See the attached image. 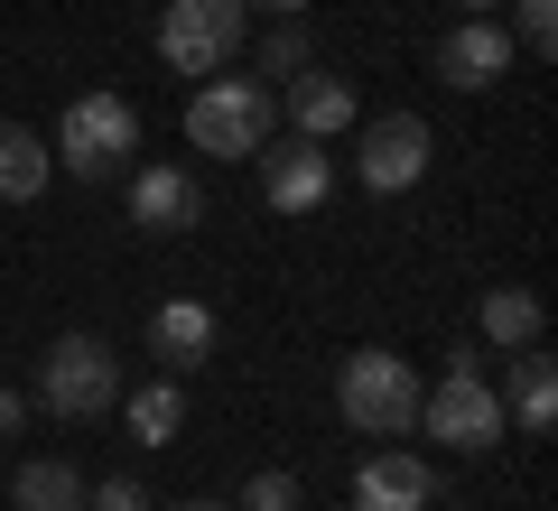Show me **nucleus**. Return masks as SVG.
Instances as JSON below:
<instances>
[{
	"instance_id": "1",
	"label": "nucleus",
	"mask_w": 558,
	"mask_h": 511,
	"mask_svg": "<svg viewBox=\"0 0 558 511\" xmlns=\"http://www.w3.org/2000/svg\"><path fill=\"white\" fill-rule=\"evenodd\" d=\"M336 410H344V428H363V437H410L418 428V373L391 344H363V354L336 363Z\"/></svg>"
},
{
	"instance_id": "2",
	"label": "nucleus",
	"mask_w": 558,
	"mask_h": 511,
	"mask_svg": "<svg viewBox=\"0 0 558 511\" xmlns=\"http://www.w3.org/2000/svg\"><path fill=\"white\" fill-rule=\"evenodd\" d=\"M270 121H279V94L252 75H223L205 84L196 102H186V139H196L205 158H260L270 149Z\"/></svg>"
},
{
	"instance_id": "3",
	"label": "nucleus",
	"mask_w": 558,
	"mask_h": 511,
	"mask_svg": "<svg viewBox=\"0 0 558 511\" xmlns=\"http://www.w3.org/2000/svg\"><path fill=\"white\" fill-rule=\"evenodd\" d=\"M242 38H252L242 0H168L159 10V65L168 75H223Z\"/></svg>"
},
{
	"instance_id": "4",
	"label": "nucleus",
	"mask_w": 558,
	"mask_h": 511,
	"mask_svg": "<svg viewBox=\"0 0 558 511\" xmlns=\"http://www.w3.org/2000/svg\"><path fill=\"white\" fill-rule=\"evenodd\" d=\"M38 400L57 418H102L121 400V354L102 344V334H57L38 363Z\"/></svg>"
},
{
	"instance_id": "5",
	"label": "nucleus",
	"mask_w": 558,
	"mask_h": 511,
	"mask_svg": "<svg viewBox=\"0 0 558 511\" xmlns=\"http://www.w3.org/2000/svg\"><path fill=\"white\" fill-rule=\"evenodd\" d=\"M131 149H140V112L121 94H75L65 102V131H57V158L75 168V178H121L131 168Z\"/></svg>"
},
{
	"instance_id": "6",
	"label": "nucleus",
	"mask_w": 558,
	"mask_h": 511,
	"mask_svg": "<svg viewBox=\"0 0 558 511\" xmlns=\"http://www.w3.org/2000/svg\"><path fill=\"white\" fill-rule=\"evenodd\" d=\"M428 158H438V139H428L418 112H381V121L354 131V178L373 186V196H410V186L428 178Z\"/></svg>"
},
{
	"instance_id": "7",
	"label": "nucleus",
	"mask_w": 558,
	"mask_h": 511,
	"mask_svg": "<svg viewBox=\"0 0 558 511\" xmlns=\"http://www.w3.org/2000/svg\"><path fill=\"white\" fill-rule=\"evenodd\" d=\"M418 428L457 455H484V447H502V400L484 391V373H447L438 391H418Z\"/></svg>"
},
{
	"instance_id": "8",
	"label": "nucleus",
	"mask_w": 558,
	"mask_h": 511,
	"mask_svg": "<svg viewBox=\"0 0 558 511\" xmlns=\"http://www.w3.org/2000/svg\"><path fill=\"white\" fill-rule=\"evenodd\" d=\"M260 196H270V215H317V205L336 196V158H326V139L260 149Z\"/></svg>"
},
{
	"instance_id": "9",
	"label": "nucleus",
	"mask_w": 558,
	"mask_h": 511,
	"mask_svg": "<svg viewBox=\"0 0 558 511\" xmlns=\"http://www.w3.org/2000/svg\"><path fill=\"white\" fill-rule=\"evenodd\" d=\"M215 307L205 297H168V307H149V354H159V373H205V354H215Z\"/></svg>"
},
{
	"instance_id": "10",
	"label": "nucleus",
	"mask_w": 558,
	"mask_h": 511,
	"mask_svg": "<svg viewBox=\"0 0 558 511\" xmlns=\"http://www.w3.org/2000/svg\"><path fill=\"white\" fill-rule=\"evenodd\" d=\"M131 223L140 233H186V223H205V196H196V178L186 168H131Z\"/></svg>"
},
{
	"instance_id": "11",
	"label": "nucleus",
	"mask_w": 558,
	"mask_h": 511,
	"mask_svg": "<svg viewBox=\"0 0 558 511\" xmlns=\"http://www.w3.org/2000/svg\"><path fill=\"white\" fill-rule=\"evenodd\" d=\"M438 75L457 84V94H484V84H502V75H512V38H502L494 20L447 28V38H438Z\"/></svg>"
},
{
	"instance_id": "12",
	"label": "nucleus",
	"mask_w": 558,
	"mask_h": 511,
	"mask_svg": "<svg viewBox=\"0 0 558 511\" xmlns=\"http://www.w3.org/2000/svg\"><path fill=\"white\" fill-rule=\"evenodd\" d=\"M428 492L438 484H428V465H418L410 447H381L373 465L354 474V511H428Z\"/></svg>"
},
{
	"instance_id": "13",
	"label": "nucleus",
	"mask_w": 558,
	"mask_h": 511,
	"mask_svg": "<svg viewBox=\"0 0 558 511\" xmlns=\"http://www.w3.org/2000/svg\"><path fill=\"white\" fill-rule=\"evenodd\" d=\"M289 121H299V139H336V131H354V84H336V75H299V84H289Z\"/></svg>"
},
{
	"instance_id": "14",
	"label": "nucleus",
	"mask_w": 558,
	"mask_h": 511,
	"mask_svg": "<svg viewBox=\"0 0 558 511\" xmlns=\"http://www.w3.org/2000/svg\"><path fill=\"white\" fill-rule=\"evenodd\" d=\"M47 168H57V149L28 121H0V205H28L47 186Z\"/></svg>"
},
{
	"instance_id": "15",
	"label": "nucleus",
	"mask_w": 558,
	"mask_h": 511,
	"mask_svg": "<svg viewBox=\"0 0 558 511\" xmlns=\"http://www.w3.org/2000/svg\"><path fill=\"white\" fill-rule=\"evenodd\" d=\"M10 502L20 511H84V474L65 465V455H28V465L10 474Z\"/></svg>"
},
{
	"instance_id": "16",
	"label": "nucleus",
	"mask_w": 558,
	"mask_h": 511,
	"mask_svg": "<svg viewBox=\"0 0 558 511\" xmlns=\"http://www.w3.org/2000/svg\"><path fill=\"white\" fill-rule=\"evenodd\" d=\"M512 418H521V437H549V418H558V363L539 344H521V363H512Z\"/></svg>"
},
{
	"instance_id": "17",
	"label": "nucleus",
	"mask_w": 558,
	"mask_h": 511,
	"mask_svg": "<svg viewBox=\"0 0 558 511\" xmlns=\"http://www.w3.org/2000/svg\"><path fill=\"white\" fill-rule=\"evenodd\" d=\"M178 428H186V381L178 373L140 381V391H131V437H140V447H178Z\"/></svg>"
},
{
	"instance_id": "18",
	"label": "nucleus",
	"mask_w": 558,
	"mask_h": 511,
	"mask_svg": "<svg viewBox=\"0 0 558 511\" xmlns=\"http://www.w3.org/2000/svg\"><path fill=\"white\" fill-rule=\"evenodd\" d=\"M484 344H512V354L539 344V297L531 289H494L484 297Z\"/></svg>"
},
{
	"instance_id": "19",
	"label": "nucleus",
	"mask_w": 558,
	"mask_h": 511,
	"mask_svg": "<svg viewBox=\"0 0 558 511\" xmlns=\"http://www.w3.org/2000/svg\"><path fill=\"white\" fill-rule=\"evenodd\" d=\"M260 75H307V28L299 20H279L270 47H260Z\"/></svg>"
},
{
	"instance_id": "20",
	"label": "nucleus",
	"mask_w": 558,
	"mask_h": 511,
	"mask_svg": "<svg viewBox=\"0 0 558 511\" xmlns=\"http://www.w3.org/2000/svg\"><path fill=\"white\" fill-rule=\"evenodd\" d=\"M233 511H299V484L270 465V474H252V484H242V502H233Z\"/></svg>"
},
{
	"instance_id": "21",
	"label": "nucleus",
	"mask_w": 558,
	"mask_h": 511,
	"mask_svg": "<svg viewBox=\"0 0 558 511\" xmlns=\"http://www.w3.org/2000/svg\"><path fill=\"white\" fill-rule=\"evenodd\" d=\"M521 47H531V57L558 47V0H521Z\"/></svg>"
},
{
	"instance_id": "22",
	"label": "nucleus",
	"mask_w": 558,
	"mask_h": 511,
	"mask_svg": "<svg viewBox=\"0 0 558 511\" xmlns=\"http://www.w3.org/2000/svg\"><path fill=\"white\" fill-rule=\"evenodd\" d=\"M84 511H149V492H140L131 474H112V484H94V492H84Z\"/></svg>"
},
{
	"instance_id": "23",
	"label": "nucleus",
	"mask_w": 558,
	"mask_h": 511,
	"mask_svg": "<svg viewBox=\"0 0 558 511\" xmlns=\"http://www.w3.org/2000/svg\"><path fill=\"white\" fill-rule=\"evenodd\" d=\"M20 418H28V400H20V391H0V447H20Z\"/></svg>"
},
{
	"instance_id": "24",
	"label": "nucleus",
	"mask_w": 558,
	"mask_h": 511,
	"mask_svg": "<svg viewBox=\"0 0 558 511\" xmlns=\"http://www.w3.org/2000/svg\"><path fill=\"white\" fill-rule=\"evenodd\" d=\"M270 10H279V20H299V10H307V0H270Z\"/></svg>"
},
{
	"instance_id": "25",
	"label": "nucleus",
	"mask_w": 558,
	"mask_h": 511,
	"mask_svg": "<svg viewBox=\"0 0 558 511\" xmlns=\"http://www.w3.org/2000/svg\"><path fill=\"white\" fill-rule=\"evenodd\" d=\"M457 10H465V20H484V10H494V0H457Z\"/></svg>"
},
{
	"instance_id": "26",
	"label": "nucleus",
	"mask_w": 558,
	"mask_h": 511,
	"mask_svg": "<svg viewBox=\"0 0 558 511\" xmlns=\"http://www.w3.org/2000/svg\"><path fill=\"white\" fill-rule=\"evenodd\" d=\"M178 511H233V502H178Z\"/></svg>"
}]
</instances>
